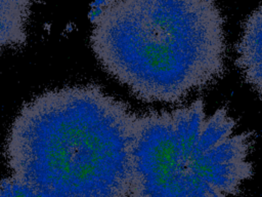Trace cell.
<instances>
[{"label":"cell","mask_w":262,"mask_h":197,"mask_svg":"<svg viewBox=\"0 0 262 197\" xmlns=\"http://www.w3.org/2000/svg\"><path fill=\"white\" fill-rule=\"evenodd\" d=\"M136 115L93 83L45 90L8 129V169L51 197H129Z\"/></svg>","instance_id":"obj_1"},{"label":"cell","mask_w":262,"mask_h":197,"mask_svg":"<svg viewBox=\"0 0 262 197\" xmlns=\"http://www.w3.org/2000/svg\"><path fill=\"white\" fill-rule=\"evenodd\" d=\"M90 45L137 98L177 103L222 75L224 18L213 1H107L92 17Z\"/></svg>","instance_id":"obj_2"},{"label":"cell","mask_w":262,"mask_h":197,"mask_svg":"<svg viewBox=\"0 0 262 197\" xmlns=\"http://www.w3.org/2000/svg\"><path fill=\"white\" fill-rule=\"evenodd\" d=\"M253 136L202 100L136 115L129 197H233L253 174Z\"/></svg>","instance_id":"obj_3"},{"label":"cell","mask_w":262,"mask_h":197,"mask_svg":"<svg viewBox=\"0 0 262 197\" xmlns=\"http://www.w3.org/2000/svg\"><path fill=\"white\" fill-rule=\"evenodd\" d=\"M32 4L26 0H0V54L27 43Z\"/></svg>","instance_id":"obj_4"},{"label":"cell","mask_w":262,"mask_h":197,"mask_svg":"<svg viewBox=\"0 0 262 197\" xmlns=\"http://www.w3.org/2000/svg\"><path fill=\"white\" fill-rule=\"evenodd\" d=\"M0 197H51L12 175L0 179Z\"/></svg>","instance_id":"obj_5"}]
</instances>
